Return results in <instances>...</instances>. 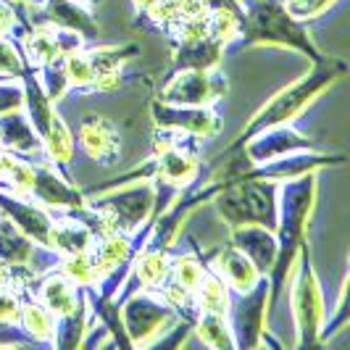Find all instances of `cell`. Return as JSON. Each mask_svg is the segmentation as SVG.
<instances>
[{
    "mask_svg": "<svg viewBox=\"0 0 350 350\" xmlns=\"http://www.w3.org/2000/svg\"><path fill=\"white\" fill-rule=\"evenodd\" d=\"M16 3H27V5H40V0H16Z\"/></svg>",
    "mask_w": 350,
    "mask_h": 350,
    "instance_id": "cell-42",
    "label": "cell"
},
{
    "mask_svg": "<svg viewBox=\"0 0 350 350\" xmlns=\"http://www.w3.org/2000/svg\"><path fill=\"white\" fill-rule=\"evenodd\" d=\"M240 48L269 45L306 55L311 64L324 55L316 48L306 21L295 18L282 0H243V35L234 42Z\"/></svg>",
    "mask_w": 350,
    "mask_h": 350,
    "instance_id": "cell-3",
    "label": "cell"
},
{
    "mask_svg": "<svg viewBox=\"0 0 350 350\" xmlns=\"http://www.w3.org/2000/svg\"><path fill=\"white\" fill-rule=\"evenodd\" d=\"M316 195H319V176L316 172H308L295 179H284L280 182V195H277V258L271 263V269L266 271L269 282V319L274 314L277 303L287 293V280L293 271V263L298 256L300 245L306 243V232L308 221L314 216Z\"/></svg>",
    "mask_w": 350,
    "mask_h": 350,
    "instance_id": "cell-1",
    "label": "cell"
},
{
    "mask_svg": "<svg viewBox=\"0 0 350 350\" xmlns=\"http://www.w3.org/2000/svg\"><path fill=\"white\" fill-rule=\"evenodd\" d=\"M229 240H232L229 245L243 250L266 277V271L277 258V232L261 224H237V227H229Z\"/></svg>",
    "mask_w": 350,
    "mask_h": 350,
    "instance_id": "cell-18",
    "label": "cell"
},
{
    "mask_svg": "<svg viewBox=\"0 0 350 350\" xmlns=\"http://www.w3.org/2000/svg\"><path fill=\"white\" fill-rule=\"evenodd\" d=\"M95 232L77 219L74 213H64V216H55L48 232V250H53L58 258L64 256H74V253H90L95 245Z\"/></svg>",
    "mask_w": 350,
    "mask_h": 350,
    "instance_id": "cell-19",
    "label": "cell"
},
{
    "mask_svg": "<svg viewBox=\"0 0 350 350\" xmlns=\"http://www.w3.org/2000/svg\"><path fill=\"white\" fill-rule=\"evenodd\" d=\"M88 51V58L95 69V77L98 74H105V71H122L124 64H129L140 48L135 42H124V45H100V48H85Z\"/></svg>",
    "mask_w": 350,
    "mask_h": 350,
    "instance_id": "cell-31",
    "label": "cell"
},
{
    "mask_svg": "<svg viewBox=\"0 0 350 350\" xmlns=\"http://www.w3.org/2000/svg\"><path fill=\"white\" fill-rule=\"evenodd\" d=\"M40 14H42V24H53L61 29L77 32L85 42H92L100 35V27L92 16V8L88 3L79 0H40Z\"/></svg>",
    "mask_w": 350,
    "mask_h": 350,
    "instance_id": "cell-16",
    "label": "cell"
},
{
    "mask_svg": "<svg viewBox=\"0 0 350 350\" xmlns=\"http://www.w3.org/2000/svg\"><path fill=\"white\" fill-rule=\"evenodd\" d=\"M69 282H74L79 290H92L98 280H100V271L92 261V253H74V256H64L58 258L55 266Z\"/></svg>",
    "mask_w": 350,
    "mask_h": 350,
    "instance_id": "cell-32",
    "label": "cell"
},
{
    "mask_svg": "<svg viewBox=\"0 0 350 350\" xmlns=\"http://www.w3.org/2000/svg\"><path fill=\"white\" fill-rule=\"evenodd\" d=\"M200 172H203L200 158L182 142V135L174 145H169L166 150H161L150 158V179H156L166 187H174V190L193 187Z\"/></svg>",
    "mask_w": 350,
    "mask_h": 350,
    "instance_id": "cell-14",
    "label": "cell"
},
{
    "mask_svg": "<svg viewBox=\"0 0 350 350\" xmlns=\"http://www.w3.org/2000/svg\"><path fill=\"white\" fill-rule=\"evenodd\" d=\"M24 24L16 16V0H0V37H11Z\"/></svg>",
    "mask_w": 350,
    "mask_h": 350,
    "instance_id": "cell-38",
    "label": "cell"
},
{
    "mask_svg": "<svg viewBox=\"0 0 350 350\" xmlns=\"http://www.w3.org/2000/svg\"><path fill=\"white\" fill-rule=\"evenodd\" d=\"M14 284H21L16 277V269L8 266V263L0 258V290H8V287H14Z\"/></svg>",
    "mask_w": 350,
    "mask_h": 350,
    "instance_id": "cell-39",
    "label": "cell"
},
{
    "mask_svg": "<svg viewBox=\"0 0 350 350\" xmlns=\"http://www.w3.org/2000/svg\"><path fill=\"white\" fill-rule=\"evenodd\" d=\"M345 71H348V66H345V61H340V58L324 55L321 61H316L314 66H311V71H306L303 77H298L293 85L282 88L269 103H263L261 108L253 113V119H250V122L245 124V129L237 135V140L227 148V156L234 153L247 137H253L256 132H261L266 126H274V124H293L324 90H329L337 79H342Z\"/></svg>",
    "mask_w": 350,
    "mask_h": 350,
    "instance_id": "cell-2",
    "label": "cell"
},
{
    "mask_svg": "<svg viewBox=\"0 0 350 350\" xmlns=\"http://www.w3.org/2000/svg\"><path fill=\"white\" fill-rule=\"evenodd\" d=\"M85 48H77V51H69L61 55V66H64V74L69 79L71 90H88L92 85V79H95V69L90 64Z\"/></svg>",
    "mask_w": 350,
    "mask_h": 350,
    "instance_id": "cell-33",
    "label": "cell"
},
{
    "mask_svg": "<svg viewBox=\"0 0 350 350\" xmlns=\"http://www.w3.org/2000/svg\"><path fill=\"white\" fill-rule=\"evenodd\" d=\"M79 3H88V5H100L103 0H79Z\"/></svg>",
    "mask_w": 350,
    "mask_h": 350,
    "instance_id": "cell-41",
    "label": "cell"
},
{
    "mask_svg": "<svg viewBox=\"0 0 350 350\" xmlns=\"http://www.w3.org/2000/svg\"><path fill=\"white\" fill-rule=\"evenodd\" d=\"M32 163H35V182H32L29 198L37 200L40 206L71 213V211L85 208L90 203L88 198H85V193L77 190L69 179H66V174L61 169H55L53 163H48L45 158L42 161H32Z\"/></svg>",
    "mask_w": 350,
    "mask_h": 350,
    "instance_id": "cell-13",
    "label": "cell"
},
{
    "mask_svg": "<svg viewBox=\"0 0 350 350\" xmlns=\"http://www.w3.org/2000/svg\"><path fill=\"white\" fill-rule=\"evenodd\" d=\"M229 90L227 74L219 69H174L158 92V100L176 105H213Z\"/></svg>",
    "mask_w": 350,
    "mask_h": 350,
    "instance_id": "cell-8",
    "label": "cell"
},
{
    "mask_svg": "<svg viewBox=\"0 0 350 350\" xmlns=\"http://www.w3.org/2000/svg\"><path fill=\"white\" fill-rule=\"evenodd\" d=\"M88 42L77 32L53 27V24H35V29H27L21 35V53L29 69H42L48 64L61 61V55L77 48H85Z\"/></svg>",
    "mask_w": 350,
    "mask_h": 350,
    "instance_id": "cell-12",
    "label": "cell"
},
{
    "mask_svg": "<svg viewBox=\"0 0 350 350\" xmlns=\"http://www.w3.org/2000/svg\"><path fill=\"white\" fill-rule=\"evenodd\" d=\"M224 51L227 48L221 42H216L211 35L195 37V40H179L174 45L172 64H174V69H216Z\"/></svg>",
    "mask_w": 350,
    "mask_h": 350,
    "instance_id": "cell-24",
    "label": "cell"
},
{
    "mask_svg": "<svg viewBox=\"0 0 350 350\" xmlns=\"http://www.w3.org/2000/svg\"><path fill=\"white\" fill-rule=\"evenodd\" d=\"M277 195H280V182L240 176V179H224V187L213 195V203L229 227L261 224L277 229V213H280Z\"/></svg>",
    "mask_w": 350,
    "mask_h": 350,
    "instance_id": "cell-4",
    "label": "cell"
},
{
    "mask_svg": "<svg viewBox=\"0 0 350 350\" xmlns=\"http://www.w3.org/2000/svg\"><path fill=\"white\" fill-rule=\"evenodd\" d=\"M290 298V308H293V319H295V348H314L319 345V332L321 324L327 319L324 311V293H321V282L311 261V250H308V240L300 245L290 280H287V293Z\"/></svg>",
    "mask_w": 350,
    "mask_h": 350,
    "instance_id": "cell-5",
    "label": "cell"
},
{
    "mask_svg": "<svg viewBox=\"0 0 350 350\" xmlns=\"http://www.w3.org/2000/svg\"><path fill=\"white\" fill-rule=\"evenodd\" d=\"M21 287V311H18V329L27 334L32 342H53L55 332V316L35 298L29 295V287Z\"/></svg>",
    "mask_w": 350,
    "mask_h": 350,
    "instance_id": "cell-25",
    "label": "cell"
},
{
    "mask_svg": "<svg viewBox=\"0 0 350 350\" xmlns=\"http://www.w3.org/2000/svg\"><path fill=\"white\" fill-rule=\"evenodd\" d=\"M55 319L77 311L85 303V290H79L74 282H69L58 269L45 271V277L40 280V290L35 295Z\"/></svg>",
    "mask_w": 350,
    "mask_h": 350,
    "instance_id": "cell-22",
    "label": "cell"
},
{
    "mask_svg": "<svg viewBox=\"0 0 350 350\" xmlns=\"http://www.w3.org/2000/svg\"><path fill=\"white\" fill-rule=\"evenodd\" d=\"M42 156H45L48 163H53L61 172L69 166L71 156H74V135H71V129L66 126V122L58 116V111L53 116L48 132L42 135Z\"/></svg>",
    "mask_w": 350,
    "mask_h": 350,
    "instance_id": "cell-28",
    "label": "cell"
},
{
    "mask_svg": "<svg viewBox=\"0 0 350 350\" xmlns=\"http://www.w3.org/2000/svg\"><path fill=\"white\" fill-rule=\"evenodd\" d=\"M27 69L29 66L24 61L21 45H16L11 37H0V77L3 79H21Z\"/></svg>",
    "mask_w": 350,
    "mask_h": 350,
    "instance_id": "cell-35",
    "label": "cell"
},
{
    "mask_svg": "<svg viewBox=\"0 0 350 350\" xmlns=\"http://www.w3.org/2000/svg\"><path fill=\"white\" fill-rule=\"evenodd\" d=\"M206 274V261H200L195 253H182V256H172V266H169V280H174L176 284L193 290L200 284Z\"/></svg>",
    "mask_w": 350,
    "mask_h": 350,
    "instance_id": "cell-34",
    "label": "cell"
},
{
    "mask_svg": "<svg viewBox=\"0 0 350 350\" xmlns=\"http://www.w3.org/2000/svg\"><path fill=\"white\" fill-rule=\"evenodd\" d=\"M227 319L237 348H261V337L269 332V282L266 277L250 293L232 295Z\"/></svg>",
    "mask_w": 350,
    "mask_h": 350,
    "instance_id": "cell-9",
    "label": "cell"
},
{
    "mask_svg": "<svg viewBox=\"0 0 350 350\" xmlns=\"http://www.w3.org/2000/svg\"><path fill=\"white\" fill-rule=\"evenodd\" d=\"M90 311H92V308H90L88 293H85V303H82L77 311L55 319V332H53L51 345H55V348H61V350L79 348L90 329Z\"/></svg>",
    "mask_w": 350,
    "mask_h": 350,
    "instance_id": "cell-27",
    "label": "cell"
},
{
    "mask_svg": "<svg viewBox=\"0 0 350 350\" xmlns=\"http://www.w3.org/2000/svg\"><path fill=\"white\" fill-rule=\"evenodd\" d=\"M211 269L227 282V287L232 290V295L240 293H250L258 282L263 280V274L256 269V263L247 258L243 250H237L234 245H227L224 250L216 253V258L208 263Z\"/></svg>",
    "mask_w": 350,
    "mask_h": 350,
    "instance_id": "cell-20",
    "label": "cell"
},
{
    "mask_svg": "<svg viewBox=\"0 0 350 350\" xmlns=\"http://www.w3.org/2000/svg\"><path fill=\"white\" fill-rule=\"evenodd\" d=\"M0 213L16 229H21L35 245H48V232H51L53 216L48 213L45 206H40L32 198L0 190Z\"/></svg>",
    "mask_w": 350,
    "mask_h": 350,
    "instance_id": "cell-15",
    "label": "cell"
},
{
    "mask_svg": "<svg viewBox=\"0 0 350 350\" xmlns=\"http://www.w3.org/2000/svg\"><path fill=\"white\" fill-rule=\"evenodd\" d=\"M0 150H11L24 158L42 156V140L21 108L0 113Z\"/></svg>",
    "mask_w": 350,
    "mask_h": 350,
    "instance_id": "cell-21",
    "label": "cell"
},
{
    "mask_svg": "<svg viewBox=\"0 0 350 350\" xmlns=\"http://www.w3.org/2000/svg\"><path fill=\"white\" fill-rule=\"evenodd\" d=\"M18 311H21V293L14 287L0 290V329H16Z\"/></svg>",
    "mask_w": 350,
    "mask_h": 350,
    "instance_id": "cell-36",
    "label": "cell"
},
{
    "mask_svg": "<svg viewBox=\"0 0 350 350\" xmlns=\"http://www.w3.org/2000/svg\"><path fill=\"white\" fill-rule=\"evenodd\" d=\"M153 3H156V0H132V5H135V11H137V14H145Z\"/></svg>",
    "mask_w": 350,
    "mask_h": 350,
    "instance_id": "cell-40",
    "label": "cell"
},
{
    "mask_svg": "<svg viewBox=\"0 0 350 350\" xmlns=\"http://www.w3.org/2000/svg\"><path fill=\"white\" fill-rule=\"evenodd\" d=\"M208 35L224 48H232L243 35V8H211Z\"/></svg>",
    "mask_w": 350,
    "mask_h": 350,
    "instance_id": "cell-30",
    "label": "cell"
},
{
    "mask_svg": "<svg viewBox=\"0 0 350 350\" xmlns=\"http://www.w3.org/2000/svg\"><path fill=\"white\" fill-rule=\"evenodd\" d=\"M122 308V324L124 332L129 337L132 348H148L153 345L161 334H166V329L174 324L179 314L172 306H166L158 298V293H148V290H137L132 295L119 303Z\"/></svg>",
    "mask_w": 350,
    "mask_h": 350,
    "instance_id": "cell-7",
    "label": "cell"
},
{
    "mask_svg": "<svg viewBox=\"0 0 350 350\" xmlns=\"http://www.w3.org/2000/svg\"><path fill=\"white\" fill-rule=\"evenodd\" d=\"M0 258L8 263V266L16 269L18 282H21V274H37L35 263L40 261V250L5 216L0 219Z\"/></svg>",
    "mask_w": 350,
    "mask_h": 350,
    "instance_id": "cell-23",
    "label": "cell"
},
{
    "mask_svg": "<svg viewBox=\"0 0 350 350\" xmlns=\"http://www.w3.org/2000/svg\"><path fill=\"white\" fill-rule=\"evenodd\" d=\"M195 308L198 314H221L227 316L229 303H232V290L227 287V282L221 280L208 263H206V274L200 284L195 287Z\"/></svg>",
    "mask_w": 350,
    "mask_h": 350,
    "instance_id": "cell-26",
    "label": "cell"
},
{
    "mask_svg": "<svg viewBox=\"0 0 350 350\" xmlns=\"http://www.w3.org/2000/svg\"><path fill=\"white\" fill-rule=\"evenodd\" d=\"M150 116L156 122V129H172V132L190 135L198 140L216 137L221 129V122L211 105H176L163 103L156 98L150 103Z\"/></svg>",
    "mask_w": 350,
    "mask_h": 350,
    "instance_id": "cell-11",
    "label": "cell"
},
{
    "mask_svg": "<svg viewBox=\"0 0 350 350\" xmlns=\"http://www.w3.org/2000/svg\"><path fill=\"white\" fill-rule=\"evenodd\" d=\"M195 334L200 337L203 345L216 350H232L234 345V334L229 327V319L221 314H198L193 321Z\"/></svg>",
    "mask_w": 350,
    "mask_h": 350,
    "instance_id": "cell-29",
    "label": "cell"
},
{
    "mask_svg": "<svg viewBox=\"0 0 350 350\" xmlns=\"http://www.w3.org/2000/svg\"><path fill=\"white\" fill-rule=\"evenodd\" d=\"M95 211L105 213L116 229H122L126 234H137L153 216L156 208V182L150 176H140L132 185H122V187H111L100 193L92 203Z\"/></svg>",
    "mask_w": 350,
    "mask_h": 350,
    "instance_id": "cell-6",
    "label": "cell"
},
{
    "mask_svg": "<svg viewBox=\"0 0 350 350\" xmlns=\"http://www.w3.org/2000/svg\"><path fill=\"white\" fill-rule=\"evenodd\" d=\"M21 105H24L21 79H3V77H0V113L18 111Z\"/></svg>",
    "mask_w": 350,
    "mask_h": 350,
    "instance_id": "cell-37",
    "label": "cell"
},
{
    "mask_svg": "<svg viewBox=\"0 0 350 350\" xmlns=\"http://www.w3.org/2000/svg\"><path fill=\"white\" fill-rule=\"evenodd\" d=\"M300 150H319V145L316 140L298 132L293 124H274V126L256 132L253 137H247L234 153H240L247 166H256V163H266V161L290 156V153H300Z\"/></svg>",
    "mask_w": 350,
    "mask_h": 350,
    "instance_id": "cell-10",
    "label": "cell"
},
{
    "mask_svg": "<svg viewBox=\"0 0 350 350\" xmlns=\"http://www.w3.org/2000/svg\"><path fill=\"white\" fill-rule=\"evenodd\" d=\"M79 145L95 163L113 166L119 153H122L119 126L103 116H85L79 124Z\"/></svg>",
    "mask_w": 350,
    "mask_h": 350,
    "instance_id": "cell-17",
    "label": "cell"
}]
</instances>
